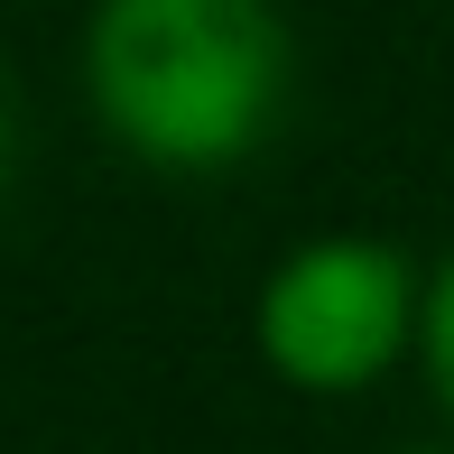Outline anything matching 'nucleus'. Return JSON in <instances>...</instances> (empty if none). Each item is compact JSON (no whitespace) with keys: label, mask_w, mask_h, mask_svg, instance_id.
<instances>
[{"label":"nucleus","mask_w":454,"mask_h":454,"mask_svg":"<svg viewBox=\"0 0 454 454\" xmlns=\"http://www.w3.org/2000/svg\"><path fill=\"white\" fill-rule=\"evenodd\" d=\"M84 84L121 149L158 168H232L287 93V28L270 0H102Z\"/></svg>","instance_id":"1"},{"label":"nucleus","mask_w":454,"mask_h":454,"mask_svg":"<svg viewBox=\"0 0 454 454\" xmlns=\"http://www.w3.org/2000/svg\"><path fill=\"white\" fill-rule=\"evenodd\" d=\"M10 158H19V112H10V74H0V195H10Z\"/></svg>","instance_id":"4"},{"label":"nucleus","mask_w":454,"mask_h":454,"mask_svg":"<svg viewBox=\"0 0 454 454\" xmlns=\"http://www.w3.org/2000/svg\"><path fill=\"white\" fill-rule=\"evenodd\" d=\"M418 353H427V389L445 399L454 418V260L427 278V316H418Z\"/></svg>","instance_id":"3"},{"label":"nucleus","mask_w":454,"mask_h":454,"mask_svg":"<svg viewBox=\"0 0 454 454\" xmlns=\"http://www.w3.org/2000/svg\"><path fill=\"white\" fill-rule=\"evenodd\" d=\"M418 270L389 241H306L260 287V353L297 389H362L418 334Z\"/></svg>","instance_id":"2"}]
</instances>
